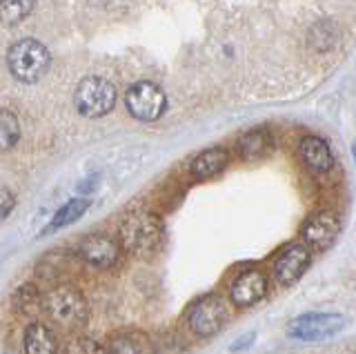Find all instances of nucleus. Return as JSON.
<instances>
[{
    "instance_id": "22",
    "label": "nucleus",
    "mask_w": 356,
    "mask_h": 354,
    "mask_svg": "<svg viewBox=\"0 0 356 354\" xmlns=\"http://www.w3.org/2000/svg\"><path fill=\"white\" fill-rule=\"evenodd\" d=\"M33 296H36V290H33V285H25L22 290L16 292V303L20 307H27L33 301Z\"/></svg>"
},
{
    "instance_id": "5",
    "label": "nucleus",
    "mask_w": 356,
    "mask_h": 354,
    "mask_svg": "<svg viewBox=\"0 0 356 354\" xmlns=\"http://www.w3.org/2000/svg\"><path fill=\"white\" fill-rule=\"evenodd\" d=\"M125 105H127V112L136 120L152 123V120H159L163 116L167 98H165L163 90L156 83L140 81V83L129 87Z\"/></svg>"
},
{
    "instance_id": "1",
    "label": "nucleus",
    "mask_w": 356,
    "mask_h": 354,
    "mask_svg": "<svg viewBox=\"0 0 356 354\" xmlns=\"http://www.w3.org/2000/svg\"><path fill=\"white\" fill-rule=\"evenodd\" d=\"M120 241L129 254L138 259H147L161 248L163 241V223L161 218L147 212V209H136L131 212L120 225Z\"/></svg>"
},
{
    "instance_id": "19",
    "label": "nucleus",
    "mask_w": 356,
    "mask_h": 354,
    "mask_svg": "<svg viewBox=\"0 0 356 354\" xmlns=\"http://www.w3.org/2000/svg\"><path fill=\"white\" fill-rule=\"evenodd\" d=\"M65 354H107L103 346H98L92 339H74L70 346H67Z\"/></svg>"
},
{
    "instance_id": "20",
    "label": "nucleus",
    "mask_w": 356,
    "mask_h": 354,
    "mask_svg": "<svg viewBox=\"0 0 356 354\" xmlns=\"http://www.w3.org/2000/svg\"><path fill=\"white\" fill-rule=\"evenodd\" d=\"M109 354H140L136 341L127 335H120V337H114L109 343Z\"/></svg>"
},
{
    "instance_id": "12",
    "label": "nucleus",
    "mask_w": 356,
    "mask_h": 354,
    "mask_svg": "<svg viewBox=\"0 0 356 354\" xmlns=\"http://www.w3.org/2000/svg\"><path fill=\"white\" fill-rule=\"evenodd\" d=\"M274 150V136L270 129L265 127H254L248 129L238 138V152L245 161H263L272 154Z\"/></svg>"
},
{
    "instance_id": "17",
    "label": "nucleus",
    "mask_w": 356,
    "mask_h": 354,
    "mask_svg": "<svg viewBox=\"0 0 356 354\" xmlns=\"http://www.w3.org/2000/svg\"><path fill=\"white\" fill-rule=\"evenodd\" d=\"M36 0H0V23L3 25H18L31 12Z\"/></svg>"
},
{
    "instance_id": "21",
    "label": "nucleus",
    "mask_w": 356,
    "mask_h": 354,
    "mask_svg": "<svg viewBox=\"0 0 356 354\" xmlns=\"http://www.w3.org/2000/svg\"><path fill=\"white\" fill-rule=\"evenodd\" d=\"M16 205V198L9 190H0V220L11 214V209Z\"/></svg>"
},
{
    "instance_id": "8",
    "label": "nucleus",
    "mask_w": 356,
    "mask_h": 354,
    "mask_svg": "<svg viewBox=\"0 0 356 354\" xmlns=\"http://www.w3.org/2000/svg\"><path fill=\"white\" fill-rule=\"evenodd\" d=\"M307 268H309V250L303 243H292V246H287L276 257L274 274L281 283L289 285V283H296L300 276L305 274Z\"/></svg>"
},
{
    "instance_id": "14",
    "label": "nucleus",
    "mask_w": 356,
    "mask_h": 354,
    "mask_svg": "<svg viewBox=\"0 0 356 354\" xmlns=\"http://www.w3.org/2000/svg\"><path fill=\"white\" fill-rule=\"evenodd\" d=\"M227 163H229V154L225 150L211 147V150L200 152L198 156L189 163V172H192L196 181H205V179H211V176H216L218 172L225 170Z\"/></svg>"
},
{
    "instance_id": "13",
    "label": "nucleus",
    "mask_w": 356,
    "mask_h": 354,
    "mask_svg": "<svg viewBox=\"0 0 356 354\" xmlns=\"http://www.w3.org/2000/svg\"><path fill=\"white\" fill-rule=\"evenodd\" d=\"M300 159H303L305 168L314 174H325L332 170V150L321 136H305L300 140Z\"/></svg>"
},
{
    "instance_id": "3",
    "label": "nucleus",
    "mask_w": 356,
    "mask_h": 354,
    "mask_svg": "<svg viewBox=\"0 0 356 354\" xmlns=\"http://www.w3.org/2000/svg\"><path fill=\"white\" fill-rule=\"evenodd\" d=\"M47 312L54 319V323L67 332L81 330L89 316L85 296L70 285L56 287L47 296Z\"/></svg>"
},
{
    "instance_id": "9",
    "label": "nucleus",
    "mask_w": 356,
    "mask_h": 354,
    "mask_svg": "<svg viewBox=\"0 0 356 354\" xmlns=\"http://www.w3.org/2000/svg\"><path fill=\"white\" fill-rule=\"evenodd\" d=\"M341 232V220L334 212H318L314 216H309L303 225V241L309 248H330L334 239Z\"/></svg>"
},
{
    "instance_id": "2",
    "label": "nucleus",
    "mask_w": 356,
    "mask_h": 354,
    "mask_svg": "<svg viewBox=\"0 0 356 354\" xmlns=\"http://www.w3.org/2000/svg\"><path fill=\"white\" fill-rule=\"evenodd\" d=\"M7 65L20 83H36L49 67V51L36 38H22L9 47Z\"/></svg>"
},
{
    "instance_id": "11",
    "label": "nucleus",
    "mask_w": 356,
    "mask_h": 354,
    "mask_svg": "<svg viewBox=\"0 0 356 354\" xmlns=\"http://www.w3.org/2000/svg\"><path fill=\"white\" fill-rule=\"evenodd\" d=\"M265 290H267L265 274L259 270H248L234 279L229 287V296L238 307H248V305L259 303L265 296Z\"/></svg>"
},
{
    "instance_id": "4",
    "label": "nucleus",
    "mask_w": 356,
    "mask_h": 354,
    "mask_svg": "<svg viewBox=\"0 0 356 354\" xmlns=\"http://www.w3.org/2000/svg\"><path fill=\"white\" fill-rule=\"evenodd\" d=\"M76 109L87 118H100L116 105V87L103 76H87L74 92Z\"/></svg>"
},
{
    "instance_id": "6",
    "label": "nucleus",
    "mask_w": 356,
    "mask_h": 354,
    "mask_svg": "<svg viewBox=\"0 0 356 354\" xmlns=\"http://www.w3.org/2000/svg\"><path fill=\"white\" fill-rule=\"evenodd\" d=\"M343 316L337 312H309L289 321L287 337L298 341H321L334 337L343 328Z\"/></svg>"
},
{
    "instance_id": "23",
    "label": "nucleus",
    "mask_w": 356,
    "mask_h": 354,
    "mask_svg": "<svg viewBox=\"0 0 356 354\" xmlns=\"http://www.w3.org/2000/svg\"><path fill=\"white\" fill-rule=\"evenodd\" d=\"M250 343H254V335H248V337H243V339H238L236 343L232 346V352H241L243 348H248Z\"/></svg>"
},
{
    "instance_id": "10",
    "label": "nucleus",
    "mask_w": 356,
    "mask_h": 354,
    "mask_svg": "<svg viewBox=\"0 0 356 354\" xmlns=\"http://www.w3.org/2000/svg\"><path fill=\"white\" fill-rule=\"evenodd\" d=\"M78 254H81V259L89 265H94V268H111L116 261H118V246L109 236L105 234H92L81 241V246H78Z\"/></svg>"
},
{
    "instance_id": "16",
    "label": "nucleus",
    "mask_w": 356,
    "mask_h": 354,
    "mask_svg": "<svg viewBox=\"0 0 356 354\" xmlns=\"http://www.w3.org/2000/svg\"><path fill=\"white\" fill-rule=\"evenodd\" d=\"M89 207V201L87 198H74V201H67L58 212L54 214V218L49 220V225L42 230V234H51L56 230H63L67 225H72L74 220L81 218Z\"/></svg>"
},
{
    "instance_id": "7",
    "label": "nucleus",
    "mask_w": 356,
    "mask_h": 354,
    "mask_svg": "<svg viewBox=\"0 0 356 354\" xmlns=\"http://www.w3.org/2000/svg\"><path fill=\"white\" fill-rule=\"evenodd\" d=\"M225 323V307L216 296H205L187 309V325L198 337H211Z\"/></svg>"
},
{
    "instance_id": "18",
    "label": "nucleus",
    "mask_w": 356,
    "mask_h": 354,
    "mask_svg": "<svg viewBox=\"0 0 356 354\" xmlns=\"http://www.w3.org/2000/svg\"><path fill=\"white\" fill-rule=\"evenodd\" d=\"M20 138V123L16 114L0 109V152L11 150Z\"/></svg>"
},
{
    "instance_id": "15",
    "label": "nucleus",
    "mask_w": 356,
    "mask_h": 354,
    "mask_svg": "<svg viewBox=\"0 0 356 354\" xmlns=\"http://www.w3.org/2000/svg\"><path fill=\"white\" fill-rule=\"evenodd\" d=\"M25 354H56L51 330L42 323H31L25 332Z\"/></svg>"
}]
</instances>
